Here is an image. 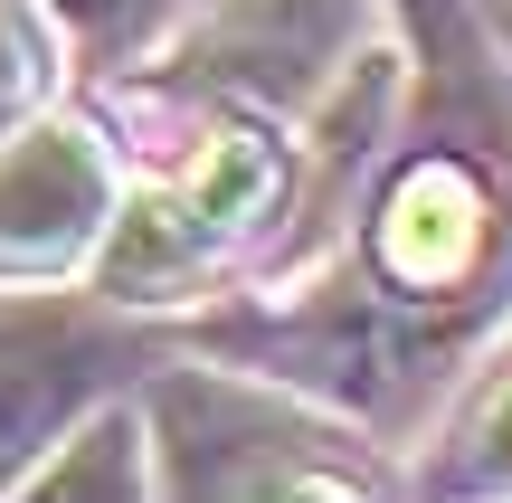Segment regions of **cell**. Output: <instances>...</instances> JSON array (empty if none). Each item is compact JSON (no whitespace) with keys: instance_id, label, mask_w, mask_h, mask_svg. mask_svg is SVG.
I'll list each match as a JSON object with an SVG mask.
<instances>
[{"instance_id":"obj_9","label":"cell","mask_w":512,"mask_h":503,"mask_svg":"<svg viewBox=\"0 0 512 503\" xmlns=\"http://www.w3.org/2000/svg\"><path fill=\"white\" fill-rule=\"evenodd\" d=\"M475 485H512V371L484 390V409H475Z\"/></svg>"},{"instance_id":"obj_2","label":"cell","mask_w":512,"mask_h":503,"mask_svg":"<svg viewBox=\"0 0 512 503\" xmlns=\"http://www.w3.org/2000/svg\"><path fill=\"white\" fill-rule=\"evenodd\" d=\"M133 342L86 304H0V485H29V466L48 456L57 428L105 399V371Z\"/></svg>"},{"instance_id":"obj_8","label":"cell","mask_w":512,"mask_h":503,"mask_svg":"<svg viewBox=\"0 0 512 503\" xmlns=\"http://www.w3.org/2000/svg\"><path fill=\"white\" fill-rule=\"evenodd\" d=\"M38 29H29V10H19V0H0V133L19 124V114L38 105Z\"/></svg>"},{"instance_id":"obj_7","label":"cell","mask_w":512,"mask_h":503,"mask_svg":"<svg viewBox=\"0 0 512 503\" xmlns=\"http://www.w3.org/2000/svg\"><path fill=\"white\" fill-rule=\"evenodd\" d=\"M48 10L76 29V48H95V57H124V48H143V38L171 19V0H48Z\"/></svg>"},{"instance_id":"obj_4","label":"cell","mask_w":512,"mask_h":503,"mask_svg":"<svg viewBox=\"0 0 512 503\" xmlns=\"http://www.w3.org/2000/svg\"><path fill=\"white\" fill-rule=\"evenodd\" d=\"M114 228V171L76 124L0 133V276H67Z\"/></svg>"},{"instance_id":"obj_3","label":"cell","mask_w":512,"mask_h":503,"mask_svg":"<svg viewBox=\"0 0 512 503\" xmlns=\"http://www.w3.org/2000/svg\"><path fill=\"white\" fill-rule=\"evenodd\" d=\"M494 247H503V200L484 190L475 162H456V152H418V162L380 190L370 266H380L389 304L475 295V276L494 266Z\"/></svg>"},{"instance_id":"obj_6","label":"cell","mask_w":512,"mask_h":503,"mask_svg":"<svg viewBox=\"0 0 512 503\" xmlns=\"http://www.w3.org/2000/svg\"><path fill=\"white\" fill-rule=\"evenodd\" d=\"M133 437V409H95V428H76L57 466H29V494H143L152 475L133 466Z\"/></svg>"},{"instance_id":"obj_10","label":"cell","mask_w":512,"mask_h":503,"mask_svg":"<svg viewBox=\"0 0 512 503\" xmlns=\"http://www.w3.org/2000/svg\"><path fill=\"white\" fill-rule=\"evenodd\" d=\"M503 10H512V0H503Z\"/></svg>"},{"instance_id":"obj_5","label":"cell","mask_w":512,"mask_h":503,"mask_svg":"<svg viewBox=\"0 0 512 503\" xmlns=\"http://www.w3.org/2000/svg\"><path fill=\"white\" fill-rule=\"evenodd\" d=\"M332 29H342V0H247L219 19L200 67L256 95H313L332 76Z\"/></svg>"},{"instance_id":"obj_1","label":"cell","mask_w":512,"mask_h":503,"mask_svg":"<svg viewBox=\"0 0 512 503\" xmlns=\"http://www.w3.org/2000/svg\"><path fill=\"white\" fill-rule=\"evenodd\" d=\"M162 428H171L162 485L181 494H361V475L332 466L304 418L209 390V380H162Z\"/></svg>"}]
</instances>
